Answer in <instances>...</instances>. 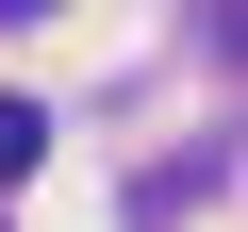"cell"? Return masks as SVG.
<instances>
[{"label": "cell", "mask_w": 248, "mask_h": 232, "mask_svg": "<svg viewBox=\"0 0 248 232\" xmlns=\"http://www.w3.org/2000/svg\"><path fill=\"white\" fill-rule=\"evenodd\" d=\"M50 166V99H0V182H33Z\"/></svg>", "instance_id": "obj_1"}, {"label": "cell", "mask_w": 248, "mask_h": 232, "mask_svg": "<svg viewBox=\"0 0 248 232\" xmlns=\"http://www.w3.org/2000/svg\"><path fill=\"white\" fill-rule=\"evenodd\" d=\"M199 17H215V33H232V50H248V0H199Z\"/></svg>", "instance_id": "obj_2"}, {"label": "cell", "mask_w": 248, "mask_h": 232, "mask_svg": "<svg viewBox=\"0 0 248 232\" xmlns=\"http://www.w3.org/2000/svg\"><path fill=\"white\" fill-rule=\"evenodd\" d=\"M0 17H33V0H0Z\"/></svg>", "instance_id": "obj_3"}]
</instances>
